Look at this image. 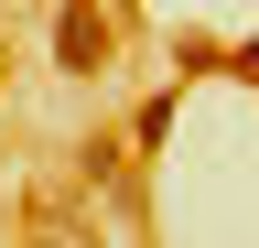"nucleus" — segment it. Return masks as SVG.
<instances>
[{"mask_svg":"<svg viewBox=\"0 0 259 248\" xmlns=\"http://www.w3.org/2000/svg\"><path fill=\"white\" fill-rule=\"evenodd\" d=\"M54 65L65 76H97V65H108V11H97V0H65V11H54Z\"/></svg>","mask_w":259,"mask_h":248,"instance_id":"f257e3e1","label":"nucleus"},{"mask_svg":"<svg viewBox=\"0 0 259 248\" xmlns=\"http://www.w3.org/2000/svg\"><path fill=\"white\" fill-rule=\"evenodd\" d=\"M173 108H184V86H162V97H141V119H130V151H162V130H173Z\"/></svg>","mask_w":259,"mask_h":248,"instance_id":"f03ea898","label":"nucleus"}]
</instances>
